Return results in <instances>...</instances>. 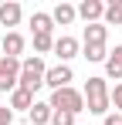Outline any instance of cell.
Wrapping results in <instances>:
<instances>
[{"mask_svg":"<svg viewBox=\"0 0 122 125\" xmlns=\"http://www.w3.org/2000/svg\"><path fill=\"white\" fill-rule=\"evenodd\" d=\"M85 58L88 61H105L109 51H105V44H85Z\"/></svg>","mask_w":122,"mask_h":125,"instance_id":"cell-18","label":"cell"},{"mask_svg":"<svg viewBox=\"0 0 122 125\" xmlns=\"http://www.w3.org/2000/svg\"><path fill=\"white\" fill-rule=\"evenodd\" d=\"M54 54L61 58V64H68L78 54V41H75V37H58V41H54Z\"/></svg>","mask_w":122,"mask_h":125,"instance_id":"cell-8","label":"cell"},{"mask_svg":"<svg viewBox=\"0 0 122 125\" xmlns=\"http://www.w3.org/2000/svg\"><path fill=\"white\" fill-rule=\"evenodd\" d=\"M75 17H78V7H71V3H58V7L51 10V21H54V24H64V27L75 21Z\"/></svg>","mask_w":122,"mask_h":125,"instance_id":"cell-12","label":"cell"},{"mask_svg":"<svg viewBox=\"0 0 122 125\" xmlns=\"http://www.w3.org/2000/svg\"><path fill=\"white\" fill-rule=\"evenodd\" d=\"M105 125H122V115L119 112H109V115H105Z\"/></svg>","mask_w":122,"mask_h":125,"instance_id":"cell-22","label":"cell"},{"mask_svg":"<svg viewBox=\"0 0 122 125\" xmlns=\"http://www.w3.org/2000/svg\"><path fill=\"white\" fill-rule=\"evenodd\" d=\"M0 51H3V58H14V61H17V54L24 51V37L10 31V34L3 37V44H0Z\"/></svg>","mask_w":122,"mask_h":125,"instance_id":"cell-11","label":"cell"},{"mask_svg":"<svg viewBox=\"0 0 122 125\" xmlns=\"http://www.w3.org/2000/svg\"><path fill=\"white\" fill-rule=\"evenodd\" d=\"M78 17L85 24H98L102 17H105V3H102V0H81L78 3Z\"/></svg>","mask_w":122,"mask_h":125,"instance_id":"cell-6","label":"cell"},{"mask_svg":"<svg viewBox=\"0 0 122 125\" xmlns=\"http://www.w3.org/2000/svg\"><path fill=\"white\" fill-rule=\"evenodd\" d=\"M14 122V112H10V105L7 108H0V125H10Z\"/></svg>","mask_w":122,"mask_h":125,"instance_id":"cell-21","label":"cell"},{"mask_svg":"<svg viewBox=\"0 0 122 125\" xmlns=\"http://www.w3.org/2000/svg\"><path fill=\"white\" fill-rule=\"evenodd\" d=\"M20 14H24V10H20L17 0L0 3V24H3V27H17V24H20Z\"/></svg>","mask_w":122,"mask_h":125,"instance_id":"cell-7","label":"cell"},{"mask_svg":"<svg viewBox=\"0 0 122 125\" xmlns=\"http://www.w3.org/2000/svg\"><path fill=\"white\" fill-rule=\"evenodd\" d=\"M85 108L92 112V115H109V108H112V98H109V84H105V78H88L85 81Z\"/></svg>","mask_w":122,"mask_h":125,"instance_id":"cell-1","label":"cell"},{"mask_svg":"<svg viewBox=\"0 0 122 125\" xmlns=\"http://www.w3.org/2000/svg\"><path fill=\"white\" fill-rule=\"evenodd\" d=\"M48 105H51L54 112H71V115H78V112H85V95H81L78 88H61V91L51 95Z\"/></svg>","mask_w":122,"mask_h":125,"instance_id":"cell-3","label":"cell"},{"mask_svg":"<svg viewBox=\"0 0 122 125\" xmlns=\"http://www.w3.org/2000/svg\"><path fill=\"white\" fill-rule=\"evenodd\" d=\"M109 98H112V105H115V112L122 115V84H115V91H109Z\"/></svg>","mask_w":122,"mask_h":125,"instance_id":"cell-20","label":"cell"},{"mask_svg":"<svg viewBox=\"0 0 122 125\" xmlns=\"http://www.w3.org/2000/svg\"><path fill=\"white\" fill-rule=\"evenodd\" d=\"M71 68L68 64H58V68H48V74H44V84L48 88H54V91H61V88H71Z\"/></svg>","mask_w":122,"mask_h":125,"instance_id":"cell-4","label":"cell"},{"mask_svg":"<svg viewBox=\"0 0 122 125\" xmlns=\"http://www.w3.org/2000/svg\"><path fill=\"white\" fill-rule=\"evenodd\" d=\"M0 61H3V51H0Z\"/></svg>","mask_w":122,"mask_h":125,"instance_id":"cell-23","label":"cell"},{"mask_svg":"<svg viewBox=\"0 0 122 125\" xmlns=\"http://www.w3.org/2000/svg\"><path fill=\"white\" fill-rule=\"evenodd\" d=\"M105 27L112 24V27H122V0H115V3H105Z\"/></svg>","mask_w":122,"mask_h":125,"instance_id":"cell-15","label":"cell"},{"mask_svg":"<svg viewBox=\"0 0 122 125\" xmlns=\"http://www.w3.org/2000/svg\"><path fill=\"white\" fill-rule=\"evenodd\" d=\"M105 37H109L105 24H88L85 27V44H105Z\"/></svg>","mask_w":122,"mask_h":125,"instance_id":"cell-14","label":"cell"},{"mask_svg":"<svg viewBox=\"0 0 122 125\" xmlns=\"http://www.w3.org/2000/svg\"><path fill=\"white\" fill-rule=\"evenodd\" d=\"M31 27H34V34H51V27H54V21H51V14H34L31 17Z\"/></svg>","mask_w":122,"mask_h":125,"instance_id":"cell-16","label":"cell"},{"mask_svg":"<svg viewBox=\"0 0 122 125\" xmlns=\"http://www.w3.org/2000/svg\"><path fill=\"white\" fill-rule=\"evenodd\" d=\"M44 74H48V68H44V61L34 54V58L20 61V81H17V88H24V91H31V95H34L41 84H44Z\"/></svg>","mask_w":122,"mask_h":125,"instance_id":"cell-2","label":"cell"},{"mask_svg":"<svg viewBox=\"0 0 122 125\" xmlns=\"http://www.w3.org/2000/svg\"><path fill=\"white\" fill-rule=\"evenodd\" d=\"M27 115H31V122H34V125H48V122H51V115H54V108H51L48 102H34V108H31Z\"/></svg>","mask_w":122,"mask_h":125,"instance_id":"cell-13","label":"cell"},{"mask_svg":"<svg viewBox=\"0 0 122 125\" xmlns=\"http://www.w3.org/2000/svg\"><path fill=\"white\" fill-rule=\"evenodd\" d=\"M34 51H37V54L54 51V37H51V34H34Z\"/></svg>","mask_w":122,"mask_h":125,"instance_id":"cell-17","label":"cell"},{"mask_svg":"<svg viewBox=\"0 0 122 125\" xmlns=\"http://www.w3.org/2000/svg\"><path fill=\"white\" fill-rule=\"evenodd\" d=\"M51 125H75V115L71 112H54L51 115Z\"/></svg>","mask_w":122,"mask_h":125,"instance_id":"cell-19","label":"cell"},{"mask_svg":"<svg viewBox=\"0 0 122 125\" xmlns=\"http://www.w3.org/2000/svg\"><path fill=\"white\" fill-rule=\"evenodd\" d=\"M17 81H20V61H14V58H3V61H0V91L17 88Z\"/></svg>","mask_w":122,"mask_h":125,"instance_id":"cell-5","label":"cell"},{"mask_svg":"<svg viewBox=\"0 0 122 125\" xmlns=\"http://www.w3.org/2000/svg\"><path fill=\"white\" fill-rule=\"evenodd\" d=\"M14 108H17V112H31V108H34V95L24 91V88H14V91H10V112H14Z\"/></svg>","mask_w":122,"mask_h":125,"instance_id":"cell-9","label":"cell"},{"mask_svg":"<svg viewBox=\"0 0 122 125\" xmlns=\"http://www.w3.org/2000/svg\"><path fill=\"white\" fill-rule=\"evenodd\" d=\"M105 74L109 78H122V44H115V51H109V58H105Z\"/></svg>","mask_w":122,"mask_h":125,"instance_id":"cell-10","label":"cell"}]
</instances>
